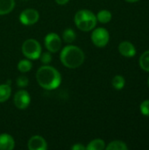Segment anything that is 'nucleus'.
Masks as SVG:
<instances>
[{
    "label": "nucleus",
    "mask_w": 149,
    "mask_h": 150,
    "mask_svg": "<svg viewBox=\"0 0 149 150\" xmlns=\"http://www.w3.org/2000/svg\"><path fill=\"white\" fill-rule=\"evenodd\" d=\"M17 85L19 87V88H24V87H26L28 85V78L27 76H19L18 78H17Z\"/></svg>",
    "instance_id": "obj_22"
},
{
    "label": "nucleus",
    "mask_w": 149,
    "mask_h": 150,
    "mask_svg": "<svg viewBox=\"0 0 149 150\" xmlns=\"http://www.w3.org/2000/svg\"><path fill=\"white\" fill-rule=\"evenodd\" d=\"M15 147V142L11 135L8 134H0V150H12Z\"/></svg>",
    "instance_id": "obj_11"
},
{
    "label": "nucleus",
    "mask_w": 149,
    "mask_h": 150,
    "mask_svg": "<svg viewBox=\"0 0 149 150\" xmlns=\"http://www.w3.org/2000/svg\"><path fill=\"white\" fill-rule=\"evenodd\" d=\"M39 12L34 9H25L19 15V21L25 25H32L38 22Z\"/></svg>",
    "instance_id": "obj_8"
},
{
    "label": "nucleus",
    "mask_w": 149,
    "mask_h": 150,
    "mask_svg": "<svg viewBox=\"0 0 149 150\" xmlns=\"http://www.w3.org/2000/svg\"><path fill=\"white\" fill-rule=\"evenodd\" d=\"M110 40V34L105 28L98 27L93 30L91 33V40L93 44L97 47H105Z\"/></svg>",
    "instance_id": "obj_5"
},
{
    "label": "nucleus",
    "mask_w": 149,
    "mask_h": 150,
    "mask_svg": "<svg viewBox=\"0 0 149 150\" xmlns=\"http://www.w3.org/2000/svg\"><path fill=\"white\" fill-rule=\"evenodd\" d=\"M60 59L65 67L68 69H76L83 63L85 55L80 47L68 45L61 50Z\"/></svg>",
    "instance_id": "obj_2"
},
{
    "label": "nucleus",
    "mask_w": 149,
    "mask_h": 150,
    "mask_svg": "<svg viewBox=\"0 0 149 150\" xmlns=\"http://www.w3.org/2000/svg\"><path fill=\"white\" fill-rule=\"evenodd\" d=\"M22 53L27 59H39L41 54V46L36 40L28 39L25 40V42L22 45Z\"/></svg>",
    "instance_id": "obj_4"
},
{
    "label": "nucleus",
    "mask_w": 149,
    "mask_h": 150,
    "mask_svg": "<svg viewBox=\"0 0 149 150\" xmlns=\"http://www.w3.org/2000/svg\"><path fill=\"white\" fill-rule=\"evenodd\" d=\"M126 2H129V3H135V2H138L140 0H126Z\"/></svg>",
    "instance_id": "obj_26"
},
{
    "label": "nucleus",
    "mask_w": 149,
    "mask_h": 150,
    "mask_svg": "<svg viewBox=\"0 0 149 150\" xmlns=\"http://www.w3.org/2000/svg\"><path fill=\"white\" fill-rule=\"evenodd\" d=\"M39 59H40V62H41L43 64L47 65L48 63H50V62H52V55H51V53H50L49 51L41 53Z\"/></svg>",
    "instance_id": "obj_21"
},
{
    "label": "nucleus",
    "mask_w": 149,
    "mask_h": 150,
    "mask_svg": "<svg viewBox=\"0 0 149 150\" xmlns=\"http://www.w3.org/2000/svg\"><path fill=\"white\" fill-rule=\"evenodd\" d=\"M24 1H26V0H24Z\"/></svg>",
    "instance_id": "obj_28"
},
{
    "label": "nucleus",
    "mask_w": 149,
    "mask_h": 150,
    "mask_svg": "<svg viewBox=\"0 0 149 150\" xmlns=\"http://www.w3.org/2000/svg\"><path fill=\"white\" fill-rule=\"evenodd\" d=\"M13 103L15 106L19 110L26 109L31 103L30 94L25 90H20L17 91L13 98Z\"/></svg>",
    "instance_id": "obj_6"
},
{
    "label": "nucleus",
    "mask_w": 149,
    "mask_h": 150,
    "mask_svg": "<svg viewBox=\"0 0 149 150\" xmlns=\"http://www.w3.org/2000/svg\"><path fill=\"white\" fill-rule=\"evenodd\" d=\"M68 1H69V0H55V3L58 4H60V5H64V4H66Z\"/></svg>",
    "instance_id": "obj_25"
},
{
    "label": "nucleus",
    "mask_w": 149,
    "mask_h": 150,
    "mask_svg": "<svg viewBox=\"0 0 149 150\" xmlns=\"http://www.w3.org/2000/svg\"><path fill=\"white\" fill-rule=\"evenodd\" d=\"M15 7L14 0H0V15H6Z\"/></svg>",
    "instance_id": "obj_12"
},
{
    "label": "nucleus",
    "mask_w": 149,
    "mask_h": 150,
    "mask_svg": "<svg viewBox=\"0 0 149 150\" xmlns=\"http://www.w3.org/2000/svg\"><path fill=\"white\" fill-rule=\"evenodd\" d=\"M119 51L125 57H133L136 54L135 47L129 41H122L119 45Z\"/></svg>",
    "instance_id": "obj_10"
},
{
    "label": "nucleus",
    "mask_w": 149,
    "mask_h": 150,
    "mask_svg": "<svg viewBox=\"0 0 149 150\" xmlns=\"http://www.w3.org/2000/svg\"><path fill=\"white\" fill-rule=\"evenodd\" d=\"M36 80L39 85L47 91L57 89L61 83L60 72L52 66H41L36 73Z\"/></svg>",
    "instance_id": "obj_1"
},
{
    "label": "nucleus",
    "mask_w": 149,
    "mask_h": 150,
    "mask_svg": "<svg viewBox=\"0 0 149 150\" xmlns=\"http://www.w3.org/2000/svg\"><path fill=\"white\" fill-rule=\"evenodd\" d=\"M105 149V142L101 139H95L91 141L86 147L87 150H104Z\"/></svg>",
    "instance_id": "obj_14"
},
{
    "label": "nucleus",
    "mask_w": 149,
    "mask_h": 150,
    "mask_svg": "<svg viewBox=\"0 0 149 150\" xmlns=\"http://www.w3.org/2000/svg\"><path fill=\"white\" fill-rule=\"evenodd\" d=\"M11 94V88L10 84L4 83L0 85V103L5 102Z\"/></svg>",
    "instance_id": "obj_13"
},
{
    "label": "nucleus",
    "mask_w": 149,
    "mask_h": 150,
    "mask_svg": "<svg viewBox=\"0 0 149 150\" xmlns=\"http://www.w3.org/2000/svg\"><path fill=\"white\" fill-rule=\"evenodd\" d=\"M76 33L71 28L66 29L62 33V40L66 43H72L76 40Z\"/></svg>",
    "instance_id": "obj_17"
},
{
    "label": "nucleus",
    "mask_w": 149,
    "mask_h": 150,
    "mask_svg": "<svg viewBox=\"0 0 149 150\" xmlns=\"http://www.w3.org/2000/svg\"><path fill=\"white\" fill-rule=\"evenodd\" d=\"M32 64L31 61H29L27 59L21 60L18 63V69L21 73H26V72L30 71L32 69Z\"/></svg>",
    "instance_id": "obj_19"
},
{
    "label": "nucleus",
    "mask_w": 149,
    "mask_h": 150,
    "mask_svg": "<svg viewBox=\"0 0 149 150\" xmlns=\"http://www.w3.org/2000/svg\"><path fill=\"white\" fill-rule=\"evenodd\" d=\"M96 17H97V21H99L100 23H103V24H106L111 21L112 13L107 10H102V11H98V13L97 14Z\"/></svg>",
    "instance_id": "obj_16"
},
{
    "label": "nucleus",
    "mask_w": 149,
    "mask_h": 150,
    "mask_svg": "<svg viewBox=\"0 0 149 150\" xmlns=\"http://www.w3.org/2000/svg\"><path fill=\"white\" fill-rule=\"evenodd\" d=\"M45 47L50 53H56L61 47V39L54 33H50L45 37Z\"/></svg>",
    "instance_id": "obj_7"
},
{
    "label": "nucleus",
    "mask_w": 149,
    "mask_h": 150,
    "mask_svg": "<svg viewBox=\"0 0 149 150\" xmlns=\"http://www.w3.org/2000/svg\"><path fill=\"white\" fill-rule=\"evenodd\" d=\"M140 66L141 68L147 71V72H149V50L144 52L141 57H140Z\"/></svg>",
    "instance_id": "obj_18"
},
{
    "label": "nucleus",
    "mask_w": 149,
    "mask_h": 150,
    "mask_svg": "<svg viewBox=\"0 0 149 150\" xmlns=\"http://www.w3.org/2000/svg\"><path fill=\"white\" fill-rule=\"evenodd\" d=\"M106 150H127L128 147L124 142L121 141H113L110 142L106 147Z\"/></svg>",
    "instance_id": "obj_15"
},
{
    "label": "nucleus",
    "mask_w": 149,
    "mask_h": 150,
    "mask_svg": "<svg viewBox=\"0 0 149 150\" xmlns=\"http://www.w3.org/2000/svg\"><path fill=\"white\" fill-rule=\"evenodd\" d=\"M71 149L73 150H85L86 149V147L83 146V145L81 144V143H76V144H75Z\"/></svg>",
    "instance_id": "obj_24"
},
{
    "label": "nucleus",
    "mask_w": 149,
    "mask_h": 150,
    "mask_svg": "<svg viewBox=\"0 0 149 150\" xmlns=\"http://www.w3.org/2000/svg\"><path fill=\"white\" fill-rule=\"evenodd\" d=\"M27 148L29 150H47V143L43 137L40 135H33L29 139Z\"/></svg>",
    "instance_id": "obj_9"
},
{
    "label": "nucleus",
    "mask_w": 149,
    "mask_h": 150,
    "mask_svg": "<svg viewBox=\"0 0 149 150\" xmlns=\"http://www.w3.org/2000/svg\"><path fill=\"white\" fill-rule=\"evenodd\" d=\"M141 112L144 115V116H147L149 117V99L148 100H145L141 103Z\"/></svg>",
    "instance_id": "obj_23"
},
{
    "label": "nucleus",
    "mask_w": 149,
    "mask_h": 150,
    "mask_svg": "<svg viewBox=\"0 0 149 150\" xmlns=\"http://www.w3.org/2000/svg\"><path fill=\"white\" fill-rule=\"evenodd\" d=\"M75 24L83 32H89L95 28L97 25L96 15L89 10H80L75 15Z\"/></svg>",
    "instance_id": "obj_3"
},
{
    "label": "nucleus",
    "mask_w": 149,
    "mask_h": 150,
    "mask_svg": "<svg viewBox=\"0 0 149 150\" xmlns=\"http://www.w3.org/2000/svg\"><path fill=\"white\" fill-rule=\"evenodd\" d=\"M148 86H149V77H148Z\"/></svg>",
    "instance_id": "obj_27"
},
{
    "label": "nucleus",
    "mask_w": 149,
    "mask_h": 150,
    "mask_svg": "<svg viewBox=\"0 0 149 150\" xmlns=\"http://www.w3.org/2000/svg\"><path fill=\"white\" fill-rule=\"evenodd\" d=\"M112 84L116 90H122L126 84L125 78L122 76H115L112 80Z\"/></svg>",
    "instance_id": "obj_20"
}]
</instances>
